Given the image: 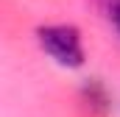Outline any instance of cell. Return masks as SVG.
Instances as JSON below:
<instances>
[{
    "label": "cell",
    "mask_w": 120,
    "mask_h": 117,
    "mask_svg": "<svg viewBox=\"0 0 120 117\" xmlns=\"http://www.w3.org/2000/svg\"><path fill=\"white\" fill-rule=\"evenodd\" d=\"M84 95H87L90 106H95V109H106V106H109V98H106V92L101 89V84H98V81H92L90 87L84 89Z\"/></svg>",
    "instance_id": "7a4b0ae2"
},
{
    "label": "cell",
    "mask_w": 120,
    "mask_h": 117,
    "mask_svg": "<svg viewBox=\"0 0 120 117\" xmlns=\"http://www.w3.org/2000/svg\"><path fill=\"white\" fill-rule=\"evenodd\" d=\"M39 45L64 67H78L84 61V48H81V36L73 25H48L39 28Z\"/></svg>",
    "instance_id": "6da1fadb"
},
{
    "label": "cell",
    "mask_w": 120,
    "mask_h": 117,
    "mask_svg": "<svg viewBox=\"0 0 120 117\" xmlns=\"http://www.w3.org/2000/svg\"><path fill=\"white\" fill-rule=\"evenodd\" d=\"M112 22H115V28H117V33H120V0L112 6Z\"/></svg>",
    "instance_id": "3957f363"
}]
</instances>
